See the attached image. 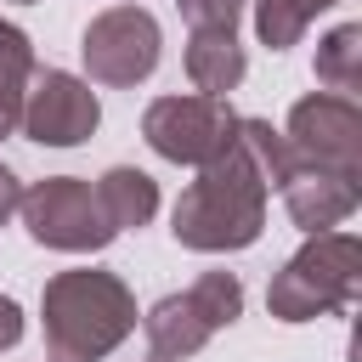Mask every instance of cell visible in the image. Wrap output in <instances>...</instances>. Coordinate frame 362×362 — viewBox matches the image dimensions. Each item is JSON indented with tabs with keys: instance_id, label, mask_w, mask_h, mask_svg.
Returning a JSON list of instances; mask_svg holds the SVG:
<instances>
[{
	"instance_id": "obj_1",
	"label": "cell",
	"mask_w": 362,
	"mask_h": 362,
	"mask_svg": "<svg viewBox=\"0 0 362 362\" xmlns=\"http://www.w3.org/2000/svg\"><path fill=\"white\" fill-rule=\"evenodd\" d=\"M294 170V153L283 141V130H272L266 119H238L232 141L198 164V181L175 198L170 232L181 249L198 255H232L249 249L266 226V198L272 187H283Z\"/></svg>"
},
{
	"instance_id": "obj_2",
	"label": "cell",
	"mask_w": 362,
	"mask_h": 362,
	"mask_svg": "<svg viewBox=\"0 0 362 362\" xmlns=\"http://www.w3.org/2000/svg\"><path fill=\"white\" fill-rule=\"evenodd\" d=\"M40 322L51 362H102L136 334V294L96 266L57 272L40 288Z\"/></svg>"
},
{
	"instance_id": "obj_3",
	"label": "cell",
	"mask_w": 362,
	"mask_h": 362,
	"mask_svg": "<svg viewBox=\"0 0 362 362\" xmlns=\"http://www.w3.org/2000/svg\"><path fill=\"white\" fill-rule=\"evenodd\" d=\"M362 294V243L351 232H311L283 272L266 283V305L277 322H311V317H334L351 311Z\"/></svg>"
},
{
	"instance_id": "obj_4",
	"label": "cell",
	"mask_w": 362,
	"mask_h": 362,
	"mask_svg": "<svg viewBox=\"0 0 362 362\" xmlns=\"http://www.w3.org/2000/svg\"><path fill=\"white\" fill-rule=\"evenodd\" d=\"M238 317H243V283H238V272H204L192 288L164 294V300L141 317V328H147L153 362H187V356H198L221 328H232Z\"/></svg>"
},
{
	"instance_id": "obj_5",
	"label": "cell",
	"mask_w": 362,
	"mask_h": 362,
	"mask_svg": "<svg viewBox=\"0 0 362 362\" xmlns=\"http://www.w3.org/2000/svg\"><path fill=\"white\" fill-rule=\"evenodd\" d=\"M17 215H23V226H28L34 243L62 249V255H96V249H107L119 238V226L107 221L96 187L79 181V175H45V181H34L17 198Z\"/></svg>"
},
{
	"instance_id": "obj_6",
	"label": "cell",
	"mask_w": 362,
	"mask_h": 362,
	"mask_svg": "<svg viewBox=\"0 0 362 362\" xmlns=\"http://www.w3.org/2000/svg\"><path fill=\"white\" fill-rule=\"evenodd\" d=\"M232 130H238V113L226 107V96H204V90H192V96H158V102H147V113H141V136H147V147L158 153V158H170V164H209L226 141H232Z\"/></svg>"
},
{
	"instance_id": "obj_7",
	"label": "cell",
	"mask_w": 362,
	"mask_h": 362,
	"mask_svg": "<svg viewBox=\"0 0 362 362\" xmlns=\"http://www.w3.org/2000/svg\"><path fill=\"white\" fill-rule=\"evenodd\" d=\"M158 23L153 11L141 6H107L85 23V40H79V57H85V74L96 85H113V90H130L141 85L153 68H158Z\"/></svg>"
},
{
	"instance_id": "obj_8",
	"label": "cell",
	"mask_w": 362,
	"mask_h": 362,
	"mask_svg": "<svg viewBox=\"0 0 362 362\" xmlns=\"http://www.w3.org/2000/svg\"><path fill=\"white\" fill-rule=\"evenodd\" d=\"M294 164L311 170H339V175H362V107L339 90H317L300 96L288 107V130H283Z\"/></svg>"
},
{
	"instance_id": "obj_9",
	"label": "cell",
	"mask_w": 362,
	"mask_h": 362,
	"mask_svg": "<svg viewBox=\"0 0 362 362\" xmlns=\"http://www.w3.org/2000/svg\"><path fill=\"white\" fill-rule=\"evenodd\" d=\"M102 124V102L96 90L79 79V74H62V68H34L28 90H23V119L17 130L40 147H79L90 141Z\"/></svg>"
},
{
	"instance_id": "obj_10",
	"label": "cell",
	"mask_w": 362,
	"mask_h": 362,
	"mask_svg": "<svg viewBox=\"0 0 362 362\" xmlns=\"http://www.w3.org/2000/svg\"><path fill=\"white\" fill-rule=\"evenodd\" d=\"M277 192H283L294 226H305V232H328V226H339V221L356 215V204H362V175H339V170L294 164L288 181H283Z\"/></svg>"
},
{
	"instance_id": "obj_11",
	"label": "cell",
	"mask_w": 362,
	"mask_h": 362,
	"mask_svg": "<svg viewBox=\"0 0 362 362\" xmlns=\"http://www.w3.org/2000/svg\"><path fill=\"white\" fill-rule=\"evenodd\" d=\"M243 45H238V28H192L187 40V79L192 90L204 96H226L243 85Z\"/></svg>"
},
{
	"instance_id": "obj_12",
	"label": "cell",
	"mask_w": 362,
	"mask_h": 362,
	"mask_svg": "<svg viewBox=\"0 0 362 362\" xmlns=\"http://www.w3.org/2000/svg\"><path fill=\"white\" fill-rule=\"evenodd\" d=\"M96 198H102V209H107V221H113L119 232L147 226V221L158 215V181H153L147 170H136V164H113V170L96 181Z\"/></svg>"
},
{
	"instance_id": "obj_13",
	"label": "cell",
	"mask_w": 362,
	"mask_h": 362,
	"mask_svg": "<svg viewBox=\"0 0 362 362\" xmlns=\"http://www.w3.org/2000/svg\"><path fill=\"white\" fill-rule=\"evenodd\" d=\"M34 68H40V62H34L28 34L0 17V141H6V136L17 130V119H23V90H28Z\"/></svg>"
},
{
	"instance_id": "obj_14",
	"label": "cell",
	"mask_w": 362,
	"mask_h": 362,
	"mask_svg": "<svg viewBox=\"0 0 362 362\" xmlns=\"http://www.w3.org/2000/svg\"><path fill=\"white\" fill-rule=\"evenodd\" d=\"M249 6H255V34H260V45L288 51V45H300V34L317 23V11H328V6H339V0H249Z\"/></svg>"
},
{
	"instance_id": "obj_15",
	"label": "cell",
	"mask_w": 362,
	"mask_h": 362,
	"mask_svg": "<svg viewBox=\"0 0 362 362\" xmlns=\"http://www.w3.org/2000/svg\"><path fill=\"white\" fill-rule=\"evenodd\" d=\"M317 79L339 96L362 90V23H339L322 45H317Z\"/></svg>"
},
{
	"instance_id": "obj_16",
	"label": "cell",
	"mask_w": 362,
	"mask_h": 362,
	"mask_svg": "<svg viewBox=\"0 0 362 362\" xmlns=\"http://www.w3.org/2000/svg\"><path fill=\"white\" fill-rule=\"evenodd\" d=\"M175 11L187 17V28H238L243 0H175Z\"/></svg>"
},
{
	"instance_id": "obj_17",
	"label": "cell",
	"mask_w": 362,
	"mask_h": 362,
	"mask_svg": "<svg viewBox=\"0 0 362 362\" xmlns=\"http://www.w3.org/2000/svg\"><path fill=\"white\" fill-rule=\"evenodd\" d=\"M23 339V305L11 294H0V351H11Z\"/></svg>"
},
{
	"instance_id": "obj_18",
	"label": "cell",
	"mask_w": 362,
	"mask_h": 362,
	"mask_svg": "<svg viewBox=\"0 0 362 362\" xmlns=\"http://www.w3.org/2000/svg\"><path fill=\"white\" fill-rule=\"evenodd\" d=\"M17 198H23V181H17V175H11L6 164H0V226H6L11 215H17Z\"/></svg>"
}]
</instances>
